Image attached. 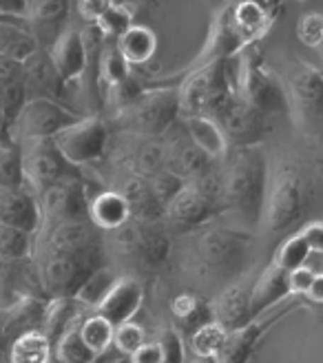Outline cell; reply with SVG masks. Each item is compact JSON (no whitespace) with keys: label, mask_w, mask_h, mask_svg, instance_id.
<instances>
[{"label":"cell","mask_w":323,"mask_h":363,"mask_svg":"<svg viewBox=\"0 0 323 363\" xmlns=\"http://www.w3.org/2000/svg\"><path fill=\"white\" fill-rule=\"evenodd\" d=\"M115 5V0H76V13L84 25H96Z\"/></svg>","instance_id":"cell-44"},{"label":"cell","mask_w":323,"mask_h":363,"mask_svg":"<svg viewBox=\"0 0 323 363\" xmlns=\"http://www.w3.org/2000/svg\"><path fill=\"white\" fill-rule=\"evenodd\" d=\"M96 228L86 220H69L56 224H40L35 233L33 252H51V255H91L96 248Z\"/></svg>","instance_id":"cell-11"},{"label":"cell","mask_w":323,"mask_h":363,"mask_svg":"<svg viewBox=\"0 0 323 363\" xmlns=\"http://www.w3.org/2000/svg\"><path fill=\"white\" fill-rule=\"evenodd\" d=\"M212 321L222 323L226 330H235L250 321V297L242 281H232L220 290L210 306Z\"/></svg>","instance_id":"cell-23"},{"label":"cell","mask_w":323,"mask_h":363,"mask_svg":"<svg viewBox=\"0 0 323 363\" xmlns=\"http://www.w3.org/2000/svg\"><path fill=\"white\" fill-rule=\"evenodd\" d=\"M188 140L200 149L215 164H222L230 153V144L222 133L220 124L210 116H193V118H179Z\"/></svg>","instance_id":"cell-22"},{"label":"cell","mask_w":323,"mask_h":363,"mask_svg":"<svg viewBox=\"0 0 323 363\" xmlns=\"http://www.w3.org/2000/svg\"><path fill=\"white\" fill-rule=\"evenodd\" d=\"M285 102H288V113H293L295 122L308 133H319L321 126V111H323V76L321 69L295 60L288 65L285 76H279Z\"/></svg>","instance_id":"cell-3"},{"label":"cell","mask_w":323,"mask_h":363,"mask_svg":"<svg viewBox=\"0 0 323 363\" xmlns=\"http://www.w3.org/2000/svg\"><path fill=\"white\" fill-rule=\"evenodd\" d=\"M0 224L35 235L42 224L38 197L25 184L0 186Z\"/></svg>","instance_id":"cell-16"},{"label":"cell","mask_w":323,"mask_h":363,"mask_svg":"<svg viewBox=\"0 0 323 363\" xmlns=\"http://www.w3.org/2000/svg\"><path fill=\"white\" fill-rule=\"evenodd\" d=\"M173 308V315L182 321V323H188V325H197V317H200V308H202V301L197 299L195 295L191 293H184V295H177L171 303Z\"/></svg>","instance_id":"cell-43"},{"label":"cell","mask_w":323,"mask_h":363,"mask_svg":"<svg viewBox=\"0 0 323 363\" xmlns=\"http://www.w3.org/2000/svg\"><path fill=\"white\" fill-rule=\"evenodd\" d=\"M21 76H23V86H25L27 100L29 98H45V100H58L60 102L64 84L58 78L56 69H53L45 49L33 51L25 62H21Z\"/></svg>","instance_id":"cell-19"},{"label":"cell","mask_w":323,"mask_h":363,"mask_svg":"<svg viewBox=\"0 0 323 363\" xmlns=\"http://www.w3.org/2000/svg\"><path fill=\"white\" fill-rule=\"evenodd\" d=\"M215 211V202L208 199L200 189L193 184H182L177 193L164 204V217L182 228H193L206 222Z\"/></svg>","instance_id":"cell-21"},{"label":"cell","mask_w":323,"mask_h":363,"mask_svg":"<svg viewBox=\"0 0 323 363\" xmlns=\"http://www.w3.org/2000/svg\"><path fill=\"white\" fill-rule=\"evenodd\" d=\"M115 120L124 131L142 138H162L179 120L177 89L151 86L142 89L140 96L115 113Z\"/></svg>","instance_id":"cell-2"},{"label":"cell","mask_w":323,"mask_h":363,"mask_svg":"<svg viewBox=\"0 0 323 363\" xmlns=\"http://www.w3.org/2000/svg\"><path fill=\"white\" fill-rule=\"evenodd\" d=\"M193 363H210V361H202V359H197V361H193Z\"/></svg>","instance_id":"cell-50"},{"label":"cell","mask_w":323,"mask_h":363,"mask_svg":"<svg viewBox=\"0 0 323 363\" xmlns=\"http://www.w3.org/2000/svg\"><path fill=\"white\" fill-rule=\"evenodd\" d=\"M78 325L67 330L56 343H53V361H58V363H96L98 361V357L82 343L78 335Z\"/></svg>","instance_id":"cell-36"},{"label":"cell","mask_w":323,"mask_h":363,"mask_svg":"<svg viewBox=\"0 0 323 363\" xmlns=\"http://www.w3.org/2000/svg\"><path fill=\"white\" fill-rule=\"evenodd\" d=\"M131 220L127 199L120 191H102L86 199V222L98 230H118Z\"/></svg>","instance_id":"cell-24"},{"label":"cell","mask_w":323,"mask_h":363,"mask_svg":"<svg viewBox=\"0 0 323 363\" xmlns=\"http://www.w3.org/2000/svg\"><path fill=\"white\" fill-rule=\"evenodd\" d=\"M29 0H0V16L23 18Z\"/></svg>","instance_id":"cell-47"},{"label":"cell","mask_w":323,"mask_h":363,"mask_svg":"<svg viewBox=\"0 0 323 363\" xmlns=\"http://www.w3.org/2000/svg\"><path fill=\"white\" fill-rule=\"evenodd\" d=\"M71 9H74V0H29L23 18L38 49L47 51L69 27Z\"/></svg>","instance_id":"cell-13"},{"label":"cell","mask_w":323,"mask_h":363,"mask_svg":"<svg viewBox=\"0 0 323 363\" xmlns=\"http://www.w3.org/2000/svg\"><path fill=\"white\" fill-rule=\"evenodd\" d=\"M182 124V122H179ZM162 155H164V169L169 173H173L182 184H188V182H195L204 177L206 173L212 171L215 162L208 160L195 144L188 140L184 126L182 131L173 133V126L162 135Z\"/></svg>","instance_id":"cell-12"},{"label":"cell","mask_w":323,"mask_h":363,"mask_svg":"<svg viewBox=\"0 0 323 363\" xmlns=\"http://www.w3.org/2000/svg\"><path fill=\"white\" fill-rule=\"evenodd\" d=\"M122 197L127 199L129 211H131V220H140L142 224H151L159 217H164V208L155 199L147 177L131 175L127 182L122 184Z\"/></svg>","instance_id":"cell-29"},{"label":"cell","mask_w":323,"mask_h":363,"mask_svg":"<svg viewBox=\"0 0 323 363\" xmlns=\"http://www.w3.org/2000/svg\"><path fill=\"white\" fill-rule=\"evenodd\" d=\"M159 350H162V363H186V346L184 337L177 328L169 325L162 330V337L157 339Z\"/></svg>","instance_id":"cell-40"},{"label":"cell","mask_w":323,"mask_h":363,"mask_svg":"<svg viewBox=\"0 0 323 363\" xmlns=\"http://www.w3.org/2000/svg\"><path fill=\"white\" fill-rule=\"evenodd\" d=\"M91 255H51V252H33L35 272H38L40 290L47 299L56 297H74L78 286L86 279V275L98 266L91 262Z\"/></svg>","instance_id":"cell-8"},{"label":"cell","mask_w":323,"mask_h":363,"mask_svg":"<svg viewBox=\"0 0 323 363\" xmlns=\"http://www.w3.org/2000/svg\"><path fill=\"white\" fill-rule=\"evenodd\" d=\"M246 238L228 228H208L197 238V255L217 270L237 266L244 257Z\"/></svg>","instance_id":"cell-17"},{"label":"cell","mask_w":323,"mask_h":363,"mask_svg":"<svg viewBox=\"0 0 323 363\" xmlns=\"http://www.w3.org/2000/svg\"><path fill=\"white\" fill-rule=\"evenodd\" d=\"M129 359H131V363H162L159 343L157 341H144Z\"/></svg>","instance_id":"cell-45"},{"label":"cell","mask_w":323,"mask_h":363,"mask_svg":"<svg viewBox=\"0 0 323 363\" xmlns=\"http://www.w3.org/2000/svg\"><path fill=\"white\" fill-rule=\"evenodd\" d=\"M18 160H21L23 184L38 197L45 189L64 179L67 162L60 157L51 140H27L16 144Z\"/></svg>","instance_id":"cell-9"},{"label":"cell","mask_w":323,"mask_h":363,"mask_svg":"<svg viewBox=\"0 0 323 363\" xmlns=\"http://www.w3.org/2000/svg\"><path fill=\"white\" fill-rule=\"evenodd\" d=\"M155 3H159V0H155Z\"/></svg>","instance_id":"cell-52"},{"label":"cell","mask_w":323,"mask_h":363,"mask_svg":"<svg viewBox=\"0 0 323 363\" xmlns=\"http://www.w3.org/2000/svg\"><path fill=\"white\" fill-rule=\"evenodd\" d=\"M84 308L74 299V297H56V299H47L42 319H40V333L51 341L56 343L67 330H71L74 325H78L84 317Z\"/></svg>","instance_id":"cell-25"},{"label":"cell","mask_w":323,"mask_h":363,"mask_svg":"<svg viewBox=\"0 0 323 363\" xmlns=\"http://www.w3.org/2000/svg\"><path fill=\"white\" fill-rule=\"evenodd\" d=\"M297 38L303 47L319 49L323 43V18L319 11H308L297 21Z\"/></svg>","instance_id":"cell-39"},{"label":"cell","mask_w":323,"mask_h":363,"mask_svg":"<svg viewBox=\"0 0 323 363\" xmlns=\"http://www.w3.org/2000/svg\"><path fill=\"white\" fill-rule=\"evenodd\" d=\"M113 328L109 321H106L102 315L94 313L80 321L78 325V335L82 339L84 346L91 350L96 357H102L104 352L111 350V343H113Z\"/></svg>","instance_id":"cell-33"},{"label":"cell","mask_w":323,"mask_h":363,"mask_svg":"<svg viewBox=\"0 0 323 363\" xmlns=\"http://www.w3.org/2000/svg\"><path fill=\"white\" fill-rule=\"evenodd\" d=\"M228 337V330L224 328L222 323L217 321H204L200 323L197 328L191 333V339H188V346L193 350V354L202 361H215L220 354V350L224 348V341Z\"/></svg>","instance_id":"cell-31"},{"label":"cell","mask_w":323,"mask_h":363,"mask_svg":"<svg viewBox=\"0 0 323 363\" xmlns=\"http://www.w3.org/2000/svg\"><path fill=\"white\" fill-rule=\"evenodd\" d=\"M7 361L9 363H51L53 343L38 328L25 330L9 343Z\"/></svg>","instance_id":"cell-30"},{"label":"cell","mask_w":323,"mask_h":363,"mask_svg":"<svg viewBox=\"0 0 323 363\" xmlns=\"http://www.w3.org/2000/svg\"><path fill=\"white\" fill-rule=\"evenodd\" d=\"M120 56L124 58L131 69L133 67H144L153 60L157 51V35L151 27L144 25H131L124 31L118 43H115Z\"/></svg>","instance_id":"cell-28"},{"label":"cell","mask_w":323,"mask_h":363,"mask_svg":"<svg viewBox=\"0 0 323 363\" xmlns=\"http://www.w3.org/2000/svg\"><path fill=\"white\" fill-rule=\"evenodd\" d=\"M0 133H3V129H0Z\"/></svg>","instance_id":"cell-51"},{"label":"cell","mask_w":323,"mask_h":363,"mask_svg":"<svg viewBox=\"0 0 323 363\" xmlns=\"http://www.w3.org/2000/svg\"><path fill=\"white\" fill-rule=\"evenodd\" d=\"M76 120L78 116L58 100L29 98L5 133H9L13 144H21L27 140H51L67 124Z\"/></svg>","instance_id":"cell-7"},{"label":"cell","mask_w":323,"mask_h":363,"mask_svg":"<svg viewBox=\"0 0 323 363\" xmlns=\"http://www.w3.org/2000/svg\"><path fill=\"white\" fill-rule=\"evenodd\" d=\"M317 277L319 275H314V272L308 270L306 266L285 272V295L288 297H306Z\"/></svg>","instance_id":"cell-42"},{"label":"cell","mask_w":323,"mask_h":363,"mask_svg":"<svg viewBox=\"0 0 323 363\" xmlns=\"http://www.w3.org/2000/svg\"><path fill=\"white\" fill-rule=\"evenodd\" d=\"M285 315V311L277 313V315H261L250 319L248 323L239 325L235 330H228V337L224 341V348L220 350L217 359L212 363H248L250 354H253L257 341L261 339V335L268 330V325L277 323L281 317Z\"/></svg>","instance_id":"cell-18"},{"label":"cell","mask_w":323,"mask_h":363,"mask_svg":"<svg viewBox=\"0 0 323 363\" xmlns=\"http://www.w3.org/2000/svg\"><path fill=\"white\" fill-rule=\"evenodd\" d=\"M226 169L220 175V204L246 215H257L264 202L268 169L264 155L255 149H237L224 160Z\"/></svg>","instance_id":"cell-1"},{"label":"cell","mask_w":323,"mask_h":363,"mask_svg":"<svg viewBox=\"0 0 323 363\" xmlns=\"http://www.w3.org/2000/svg\"><path fill=\"white\" fill-rule=\"evenodd\" d=\"M51 142L69 167H86L104 155L109 144V129L100 116H84L67 124L51 138Z\"/></svg>","instance_id":"cell-6"},{"label":"cell","mask_w":323,"mask_h":363,"mask_svg":"<svg viewBox=\"0 0 323 363\" xmlns=\"http://www.w3.org/2000/svg\"><path fill=\"white\" fill-rule=\"evenodd\" d=\"M96 363H131V359L127 354H120V352H115L113 357L109 352H104L102 357H98Z\"/></svg>","instance_id":"cell-49"},{"label":"cell","mask_w":323,"mask_h":363,"mask_svg":"<svg viewBox=\"0 0 323 363\" xmlns=\"http://www.w3.org/2000/svg\"><path fill=\"white\" fill-rule=\"evenodd\" d=\"M306 301H310V303H314V306H319L321 301H323V275H319L314 281H312V286H310V290H308V295L303 297Z\"/></svg>","instance_id":"cell-48"},{"label":"cell","mask_w":323,"mask_h":363,"mask_svg":"<svg viewBox=\"0 0 323 363\" xmlns=\"http://www.w3.org/2000/svg\"><path fill=\"white\" fill-rule=\"evenodd\" d=\"M144 301V288L133 277H118L109 295L98 306V315H102L111 325L133 321Z\"/></svg>","instance_id":"cell-20"},{"label":"cell","mask_w":323,"mask_h":363,"mask_svg":"<svg viewBox=\"0 0 323 363\" xmlns=\"http://www.w3.org/2000/svg\"><path fill=\"white\" fill-rule=\"evenodd\" d=\"M210 118H215V122L220 124V129L226 135L230 149L255 147V144L271 131L268 118L235 96H230Z\"/></svg>","instance_id":"cell-10"},{"label":"cell","mask_w":323,"mask_h":363,"mask_svg":"<svg viewBox=\"0 0 323 363\" xmlns=\"http://www.w3.org/2000/svg\"><path fill=\"white\" fill-rule=\"evenodd\" d=\"M33 248H35V235L0 224V257L29 259L33 257Z\"/></svg>","instance_id":"cell-35"},{"label":"cell","mask_w":323,"mask_h":363,"mask_svg":"<svg viewBox=\"0 0 323 363\" xmlns=\"http://www.w3.org/2000/svg\"><path fill=\"white\" fill-rule=\"evenodd\" d=\"M248 297H250V319L266 315L283 297H288L285 295V272L271 262L261 270L255 286L248 290Z\"/></svg>","instance_id":"cell-26"},{"label":"cell","mask_w":323,"mask_h":363,"mask_svg":"<svg viewBox=\"0 0 323 363\" xmlns=\"http://www.w3.org/2000/svg\"><path fill=\"white\" fill-rule=\"evenodd\" d=\"M144 341H147V330L135 321H127V323H120L113 328L111 348H115V352H120V354L131 357Z\"/></svg>","instance_id":"cell-38"},{"label":"cell","mask_w":323,"mask_h":363,"mask_svg":"<svg viewBox=\"0 0 323 363\" xmlns=\"http://www.w3.org/2000/svg\"><path fill=\"white\" fill-rule=\"evenodd\" d=\"M21 160H18V147H11L0 151V186H21Z\"/></svg>","instance_id":"cell-41"},{"label":"cell","mask_w":323,"mask_h":363,"mask_svg":"<svg viewBox=\"0 0 323 363\" xmlns=\"http://www.w3.org/2000/svg\"><path fill=\"white\" fill-rule=\"evenodd\" d=\"M175 89L179 118L212 116L230 98L224 80V60L191 69L188 76Z\"/></svg>","instance_id":"cell-5"},{"label":"cell","mask_w":323,"mask_h":363,"mask_svg":"<svg viewBox=\"0 0 323 363\" xmlns=\"http://www.w3.org/2000/svg\"><path fill=\"white\" fill-rule=\"evenodd\" d=\"M33 51H38V45L29 33L25 18L0 16V58L21 65Z\"/></svg>","instance_id":"cell-27"},{"label":"cell","mask_w":323,"mask_h":363,"mask_svg":"<svg viewBox=\"0 0 323 363\" xmlns=\"http://www.w3.org/2000/svg\"><path fill=\"white\" fill-rule=\"evenodd\" d=\"M306 197H303L301 179L293 169H279L268 177L264 202L259 208L261 226L268 233L290 230L303 215Z\"/></svg>","instance_id":"cell-4"},{"label":"cell","mask_w":323,"mask_h":363,"mask_svg":"<svg viewBox=\"0 0 323 363\" xmlns=\"http://www.w3.org/2000/svg\"><path fill=\"white\" fill-rule=\"evenodd\" d=\"M42 224L86 220V197L74 182L60 179L38 195Z\"/></svg>","instance_id":"cell-15"},{"label":"cell","mask_w":323,"mask_h":363,"mask_svg":"<svg viewBox=\"0 0 323 363\" xmlns=\"http://www.w3.org/2000/svg\"><path fill=\"white\" fill-rule=\"evenodd\" d=\"M131 25H133V11L129 7L115 3L94 27H98V31L102 33V38L106 43H118L120 35L127 31Z\"/></svg>","instance_id":"cell-37"},{"label":"cell","mask_w":323,"mask_h":363,"mask_svg":"<svg viewBox=\"0 0 323 363\" xmlns=\"http://www.w3.org/2000/svg\"><path fill=\"white\" fill-rule=\"evenodd\" d=\"M47 56L56 69L58 78L62 80L64 89L82 82L86 67H89V53L82 40V27L69 25L56 40L47 49Z\"/></svg>","instance_id":"cell-14"},{"label":"cell","mask_w":323,"mask_h":363,"mask_svg":"<svg viewBox=\"0 0 323 363\" xmlns=\"http://www.w3.org/2000/svg\"><path fill=\"white\" fill-rule=\"evenodd\" d=\"M299 233L303 235V240H306V244L310 246L312 252H323V226L319 220L308 222Z\"/></svg>","instance_id":"cell-46"},{"label":"cell","mask_w":323,"mask_h":363,"mask_svg":"<svg viewBox=\"0 0 323 363\" xmlns=\"http://www.w3.org/2000/svg\"><path fill=\"white\" fill-rule=\"evenodd\" d=\"M115 275L109 268H96L86 275V279L78 286L74 299L84 308V311H98V306L109 295V290L115 284Z\"/></svg>","instance_id":"cell-32"},{"label":"cell","mask_w":323,"mask_h":363,"mask_svg":"<svg viewBox=\"0 0 323 363\" xmlns=\"http://www.w3.org/2000/svg\"><path fill=\"white\" fill-rule=\"evenodd\" d=\"M312 255L310 246L306 244L301 233H295L290 238H285L279 248L275 250V257H273V264L283 270V272H290V270H297L301 266H306L308 257Z\"/></svg>","instance_id":"cell-34"}]
</instances>
